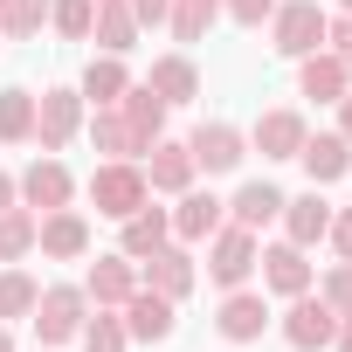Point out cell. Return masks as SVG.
Instances as JSON below:
<instances>
[{
	"label": "cell",
	"instance_id": "cell-1",
	"mask_svg": "<svg viewBox=\"0 0 352 352\" xmlns=\"http://www.w3.org/2000/svg\"><path fill=\"white\" fill-rule=\"evenodd\" d=\"M145 194H152V187H145V173H138L131 159H111V166L90 173V201H97V214H118V221H124V214L145 208Z\"/></svg>",
	"mask_w": 352,
	"mask_h": 352
},
{
	"label": "cell",
	"instance_id": "cell-2",
	"mask_svg": "<svg viewBox=\"0 0 352 352\" xmlns=\"http://www.w3.org/2000/svg\"><path fill=\"white\" fill-rule=\"evenodd\" d=\"M76 124H83V97H76V90H49V97L35 104V145H42V152L69 145Z\"/></svg>",
	"mask_w": 352,
	"mask_h": 352
},
{
	"label": "cell",
	"instance_id": "cell-3",
	"mask_svg": "<svg viewBox=\"0 0 352 352\" xmlns=\"http://www.w3.org/2000/svg\"><path fill=\"white\" fill-rule=\"evenodd\" d=\"M331 331H338V311H331L324 297H297V304H290V318H283V338H290L297 352H324V345H331Z\"/></svg>",
	"mask_w": 352,
	"mask_h": 352
},
{
	"label": "cell",
	"instance_id": "cell-4",
	"mask_svg": "<svg viewBox=\"0 0 352 352\" xmlns=\"http://www.w3.org/2000/svg\"><path fill=\"white\" fill-rule=\"evenodd\" d=\"M318 42H324L318 0H290V8H276V56H311Z\"/></svg>",
	"mask_w": 352,
	"mask_h": 352
},
{
	"label": "cell",
	"instance_id": "cell-5",
	"mask_svg": "<svg viewBox=\"0 0 352 352\" xmlns=\"http://www.w3.org/2000/svg\"><path fill=\"white\" fill-rule=\"evenodd\" d=\"M249 270H256V235H249V228H214V249H208V276L235 290Z\"/></svg>",
	"mask_w": 352,
	"mask_h": 352
},
{
	"label": "cell",
	"instance_id": "cell-6",
	"mask_svg": "<svg viewBox=\"0 0 352 352\" xmlns=\"http://www.w3.org/2000/svg\"><path fill=\"white\" fill-rule=\"evenodd\" d=\"M145 187H159V194H187V187H194V152L152 138V145H145Z\"/></svg>",
	"mask_w": 352,
	"mask_h": 352
},
{
	"label": "cell",
	"instance_id": "cell-7",
	"mask_svg": "<svg viewBox=\"0 0 352 352\" xmlns=\"http://www.w3.org/2000/svg\"><path fill=\"white\" fill-rule=\"evenodd\" d=\"M83 304H90L83 290H42V297H35V331H42L49 345H56V338H76V331H83Z\"/></svg>",
	"mask_w": 352,
	"mask_h": 352
},
{
	"label": "cell",
	"instance_id": "cell-8",
	"mask_svg": "<svg viewBox=\"0 0 352 352\" xmlns=\"http://www.w3.org/2000/svg\"><path fill=\"white\" fill-rule=\"evenodd\" d=\"M118 118H124V124H131V131L152 145V138L166 131V97H159L152 83H124V97H118Z\"/></svg>",
	"mask_w": 352,
	"mask_h": 352
},
{
	"label": "cell",
	"instance_id": "cell-9",
	"mask_svg": "<svg viewBox=\"0 0 352 352\" xmlns=\"http://www.w3.org/2000/svg\"><path fill=\"white\" fill-rule=\"evenodd\" d=\"M187 152H194V166H208V173H235V166H242V131H235V124H201Z\"/></svg>",
	"mask_w": 352,
	"mask_h": 352
},
{
	"label": "cell",
	"instance_id": "cell-10",
	"mask_svg": "<svg viewBox=\"0 0 352 352\" xmlns=\"http://www.w3.org/2000/svg\"><path fill=\"white\" fill-rule=\"evenodd\" d=\"M124 331H131V338H173V297L131 290V297H124Z\"/></svg>",
	"mask_w": 352,
	"mask_h": 352
},
{
	"label": "cell",
	"instance_id": "cell-11",
	"mask_svg": "<svg viewBox=\"0 0 352 352\" xmlns=\"http://www.w3.org/2000/svg\"><path fill=\"white\" fill-rule=\"evenodd\" d=\"M35 242H42L49 256H63V263H69V256H83V249H90V228H83V214L56 208L49 221H35Z\"/></svg>",
	"mask_w": 352,
	"mask_h": 352
},
{
	"label": "cell",
	"instance_id": "cell-12",
	"mask_svg": "<svg viewBox=\"0 0 352 352\" xmlns=\"http://www.w3.org/2000/svg\"><path fill=\"white\" fill-rule=\"evenodd\" d=\"M21 194H28V208H42V214H56V208L69 201V173H63L56 159H35V166L21 173Z\"/></svg>",
	"mask_w": 352,
	"mask_h": 352
},
{
	"label": "cell",
	"instance_id": "cell-13",
	"mask_svg": "<svg viewBox=\"0 0 352 352\" xmlns=\"http://www.w3.org/2000/svg\"><path fill=\"white\" fill-rule=\"evenodd\" d=\"M97 42H104V56H124L131 42H138V14H131V0H97V28H90Z\"/></svg>",
	"mask_w": 352,
	"mask_h": 352
},
{
	"label": "cell",
	"instance_id": "cell-14",
	"mask_svg": "<svg viewBox=\"0 0 352 352\" xmlns=\"http://www.w3.org/2000/svg\"><path fill=\"white\" fill-rule=\"evenodd\" d=\"M256 145H263V159H297V145H304V118H297V111H270V118H256Z\"/></svg>",
	"mask_w": 352,
	"mask_h": 352
},
{
	"label": "cell",
	"instance_id": "cell-15",
	"mask_svg": "<svg viewBox=\"0 0 352 352\" xmlns=\"http://www.w3.org/2000/svg\"><path fill=\"white\" fill-rule=\"evenodd\" d=\"M263 276H270V290H283V297H304V290H311V263H304L297 242L270 249V256H263Z\"/></svg>",
	"mask_w": 352,
	"mask_h": 352
},
{
	"label": "cell",
	"instance_id": "cell-16",
	"mask_svg": "<svg viewBox=\"0 0 352 352\" xmlns=\"http://www.w3.org/2000/svg\"><path fill=\"white\" fill-rule=\"evenodd\" d=\"M145 276H152L159 297H187V290H194V256H187V249H152Z\"/></svg>",
	"mask_w": 352,
	"mask_h": 352
},
{
	"label": "cell",
	"instance_id": "cell-17",
	"mask_svg": "<svg viewBox=\"0 0 352 352\" xmlns=\"http://www.w3.org/2000/svg\"><path fill=\"white\" fill-rule=\"evenodd\" d=\"M297 159L311 166V180L324 187V180H338V173L352 166V138H338V131H331V138H304V145H297Z\"/></svg>",
	"mask_w": 352,
	"mask_h": 352
},
{
	"label": "cell",
	"instance_id": "cell-18",
	"mask_svg": "<svg viewBox=\"0 0 352 352\" xmlns=\"http://www.w3.org/2000/svg\"><path fill=\"white\" fill-rule=\"evenodd\" d=\"M297 63H304V97H318V104H338V97H345L352 76H345L338 56H318V49H311V56H297Z\"/></svg>",
	"mask_w": 352,
	"mask_h": 352
},
{
	"label": "cell",
	"instance_id": "cell-19",
	"mask_svg": "<svg viewBox=\"0 0 352 352\" xmlns=\"http://www.w3.org/2000/svg\"><path fill=\"white\" fill-rule=\"evenodd\" d=\"M90 145H97V152H111V159H138V152H145V138H138V131H131L111 104L90 118Z\"/></svg>",
	"mask_w": 352,
	"mask_h": 352
},
{
	"label": "cell",
	"instance_id": "cell-20",
	"mask_svg": "<svg viewBox=\"0 0 352 352\" xmlns=\"http://www.w3.org/2000/svg\"><path fill=\"white\" fill-rule=\"evenodd\" d=\"M228 208H235V228H249V235H256L263 221H276V214H283V194H276L270 180H249V187H242Z\"/></svg>",
	"mask_w": 352,
	"mask_h": 352
},
{
	"label": "cell",
	"instance_id": "cell-21",
	"mask_svg": "<svg viewBox=\"0 0 352 352\" xmlns=\"http://www.w3.org/2000/svg\"><path fill=\"white\" fill-rule=\"evenodd\" d=\"M283 228H290V242H297V249H311V242L331 228V208H324L318 194H297V201H283Z\"/></svg>",
	"mask_w": 352,
	"mask_h": 352
},
{
	"label": "cell",
	"instance_id": "cell-22",
	"mask_svg": "<svg viewBox=\"0 0 352 352\" xmlns=\"http://www.w3.org/2000/svg\"><path fill=\"white\" fill-rule=\"evenodd\" d=\"M138 290V276H131V256H104L97 270H90V290L83 297H97V304H124Z\"/></svg>",
	"mask_w": 352,
	"mask_h": 352
},
{
	"label": "cell",
	"instance_id": "cell-23",
	"mask_svg": "<svg viewBox=\"0 0 352 352\" xmlns=\"http://www.w3.org/2000/svg\"><path fill=\"white\" fill-rule=\"evenodd\" d=\"M145 83H152V90H159L166 104H187V97L201 90V76H194V63H187V56H159Z\"/></svg>",
	"mask_w": 352,
	"mask_h": 352
},
{
	"label": "cell",
	"instance_id": "cell-24",
	"mask_svg": "<svg viewBox=\"0 0 352 352\" xmlns=\"http://www.w3.org/2000/svg\"><path fill=\"white\" fill-rule=\"evenodd\" d=\"M173 228H180L187 242H208V235L221 228V201H214V194H187L180 214H173Z\"/></svg>",
	"mask_w": 352,
	"mask_h": 352
},
{
	"label": "cell",
	"instance_id": "cell-25",
	"mask_svg": "<svg viewBox=\"0 0 352 352\" xmlns=\"http://www.w3.org/2000/svg\"><path fill=\"white\" fill-rule=\"evenodd\" d=\"M214 14H221V0H173V8H166V21H173L180 42H201L214 28Z\"/></svg>",
	"mask_w": 352,
	"mask_h": 352
},
{
	"label": "cell",
	"instance_id": "cell-26",
	"mask_svg": "<svg viewBox=\"0 0 352 352\" xmlns=\"http://www.w3.org/2000/svg\"><path fill=\"white\" fill-rule=\"evenodd\" d=\"M124 83H131V76H124V63H118V56H97V63L83 69V97H97V111H104V104H118V97H124Z\"/></svg>",
	"mask_w": 352,
	"mask_h": 352
},
{
	"label": "cell",
	"instance_id": "cell-27",
	"mask_svg": "<svg viewBox=\"0 0 352 352\" xmlns=\"http://www.w3.org/2000/svg\"><path fill=\"white\" fill-rule=\"evenodd\" d=\"M166 228H173V221H166L159 208H152V214H145V208L124 214V256H152V249H166Z\"/></svg>",
	"mask_w": 352,
	"mask_h": 352
},
{
	"label": "cell",
	"instance_id": "cell-28",
	"mask_svg": "<svg viewBox=\"0 0 352 352\" xmlns=\"http://www.w3.org/2000/svg\"><path fill=\"white\" fill-rule=\"evenodd\" d=\"M263 318H270V311H263V297H228V304H221V331H228L235 345L263 338Z\"/></svg>",
	"mask_w": 352,
	"mask_h": 352
},
{
	"label": "cell",
	"instance_id": "cell-29",
	"mask_svg": "<svg viewBox=\"0 0 352 352\" xmlns=\"http://www.w3.org/2000/svg\"><path fill=\"white\" fill-rule=\"evenodd\" d=\"M28 249H35V214L28 208H8V214H0V263H14Z\"/></svg>",
	"mask_w": 352,
	"mask_h": 352
},
{
	"label": "cell",
	"instance_id": "cell-30",
	"mask_svg": "<svg viewBox=\"0 0 352 352\" xmlns=\"http://www.w3.org/2000/svg\"><path fill=\"white\" fill-rule=\"evenodd\" d=\"M0 138H35V97L0 90Z\"/></svg>",
	"mask_w": 352,
	"mask_h": 352
},
{
	"label": "cell",
	"instance_id": "cell-31",
	"mask_svg": "<svg viewBox=\"0 0 352 352\" xmlns=\"http://www.w3.org/2000/svg\"><path fill=\"white\" fill-rule=\"evenodd\" d=\"M35 276H21V270H8L0 276V318H35Z\"/></svg>",
	"mask_w": 352,
	"mask_h": 352
},
{
	"label": "cell",
	"instance_id": "cell-32",
	"mask_svg": "<svg viewBox=\"0 0 352 352\" xmlns=\"http://www.w3.org/2000/svg\"><path fill=\"white\" fill-rule=\"evenodd\" d=\"M49 8H56V0H0V28H8V35H35L49 21Z\"/></svg>",
	"mask_w": 352,
	"mask_h": 352
},
{
	"label": "cell",
	"instance_id": "cell-33",
	"mask_svg": "<svg viewBox=\"0 0 352 352\" xmlns=\"http://www.w3.org/2000/svg\"><path fill=\"white\" fill-rule=\"evenodd\" d=\"M49 21H56L69 42H83V35L97 28V0H56V8H49Z\"/></svg>",
	"mask_w": 352,
	"mask_h": 352
},
{
	"label": "cell",
	"instance_id": "cell-34",
	"mask_svg": "<svg viewBox=\"0 0 352 352\" xmlns=\"http://www.w3.org/2000/svg\"><path fill=\"white\" fill-rule=\"evenodd\" d=\"M83 352H124V324H118V318L83 324Z\"/></svg>",
	"mask_w": 352,
	"mask_h": 352
},
{
	"label": "cell",
	"instance_id": "cell-35",
	"mask_svg": "<svg viewBox=\"0 0 352 352\" xmlns=\"http://www.w3.org/2000/svg\"><path fill=\"white\" fill-rule=\"evenodd\" d=\"M324 304H331V311H352V263H338V270L324 276Z\"/></svg>",
	"mask_w": 352,
	"mask_h": 352
},
{
	"label": "cell",
	"instance_id": "cell-36",
	"mask_svg": "<svg viewBox=\"0 0 352 352\" xmlns=\"http://www.w3.org/2000/svg\"><path fill=\"white\" fill-rule=\"evenodd\" d=\"M228 14H235L242 28H263V21L276 14V0H228Z\"/></svg>",
	"mask_w": 352,
	"mask_h": 352
},
{
	"label": "cell",
	"instance_id": "cell-37",
	"mask_svg": "<svg viewBox=\"0 0 352 352\" xmlns=\"http://www.w3.org/2000/svg\"><path fill=\"white\" fill-rule=\"evenodd\" d=\"M324 35L338 42V63H345V76H352V14H338V21H324Z\"/></svg>",
	"mask_w": 352,
	"mask_h": 352
},
{
	"label": "cell",
	"instance_id": "cell-38",
	"mask_svg": "<svg viewBox=\"0 0 352 352\" xmlns=\"http://www.w3.org/2000/svg\"><path fill=\"white\" fill-rule=\"evenodd\" d=\"M324 235H331V242H338V256H345V263H352V214H338V221H331V228H324Z\"/></svg>",
	"mask_w": 352,
	"mask_h": 352
},
{
	"label": "cell",
	"instance_id": "cell-39",
	"mask_svg": "<svg viewBox=\"0 0 352 352\" xmlns=\"http://www.w3.org/2000/svg\"><path fill=\"white\" fill-rule=\"evenodd\" d=\"M166 8H173V0H131V14H138V28H145V21H166Z\"/></svg>",
	"mask_w": 352,
	"mask_h": 352
},
{
	"label": "cell",
	"instance_id": "cell-40",
	"mask_svg": "<svg viewBox=\"0 0 352 352\" xmlns=\"http://www.w3.org/2000/svg\"><path fill=\"white\" fill-rule=\"evenodd\" d=\"M331 345H345V352H352V311H338V331H331Z\"/></svg>",
	"mask_w": 352,
	"mask_h": 352
},
{
	"label": "cell",
	"instance_id": "cell-41",
	"mask_svg": "<svg viewBox=\"0 0 352 352\" xmlns=\"http://www.w3.org/2000/svg\"><path fill=\"white\" fill-rule=\"evenodd\" d=\"M338 124H345L338 138H352V97H338Z\"/></svg>",
	"mask_w": 352,
	"mask_h": 352
},
{
	"label": "cell",
	"instance_id": "cell-42",
	"mask_svg": "<svg viewBox=\"0 0 352 352\" xmlns=\"http://www.w3.org/2000/svg\"><path fill=\"white\" fill-rule=\"evenodd\" d=\"M14 208V180H8V173H0V214H8Z\"/></svg>",
	"mask_w": 352,
	"mask_h": 352
},
{
	"label": "cell",
	"instance_id": "cell-43",
	"mask_svg": "<svg viewBox=\"0 0 352 352\" xmlns=\"http://www.w3.org/2000/svg\"><path fill=\"white\" fill-rule=\"evenodd\" d=\"M0 352H14V338H8V331H0Z\"/></svg>",
	"mask_w": 352,
	"mask_h": 352
},
{
	"label": "cell",
	"instance_id": "cell-44",
	"mask_svg": "<svg viewBox=\"0 0 352 352\" xmlns=\"http://www.w3.org/2000/svg\"><path fill=\"white\" fill-rule=\"evenodd\" d=\"M345 14H352V0H345Z\"/></svg>",
	"mask_w": 352,
	"mask_h": 352
}]
</instances>
